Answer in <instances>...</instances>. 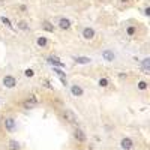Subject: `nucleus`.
<instances>
[{
  "label": "nucleus",
  "mask_w": 150,
  "mask_h": 150,
  "mask_svg": "<svg viewBox=\"0 0 150 150\" xmlns=\"http://www.w3.org/2000/svg\"><path fill=\"white\" fill-rule=\"evenodd\" d=\"M36 104H38V99L35 98V95H32L27 101L23 102V107H24L26 110H32V108H35V105H36Z\"/></svg>",
  "instance_id": "obj_1"
},
{
  "label": "nucleus",
  "mask_w": 150,
  "mask_h": 150,
  "mask_svg": "<svg viewBox=\"0 0 150 150\" xmlns=\"http://www.w3.org/2000/svg\"><path fill=\"white\" fill-rule=\"evenodd\" d=\"M120 146H122L123 150H131L132 147H134V141H132L131 138H123L120 141Z\"/></svg>",
  "instance_id": "obj_3"
},
{
  "label": "nucleus",
  "mask_w": 150,
  "mask_h": 150,
  "mask_svg": "<svg viewBox=\"0 0 150 150\" xmlns=\"http://www.w3.org/2000/svg\"><path fill=\"white\" fill-rule=\"evenodd\" d=\"M83 38L87 39V41L93 39V38H95V30H93L92 27H86V29L83 30Z\"/></svg>",
  "instance_id": "obj_4"
},
{
  "label": "nucleus",
  "mask_w": 150,
  "mask_h": 150,
  "mask_svg": "<svg viewBox=\"0 0 150 150\" xmlns=\"http://www.w3.org/2000/svg\"><path fill=\"white\" fill-rule=\"evenodd\" d=\"M54 72H56V74H57V75L60 77L62 83H63V84L66 86L68 83H66V77H65V72H63V71H62V69H59V68H54Z\"/></svg>",
  "instance_id": "obj_13"
},
{
  "label": "nucleus",
  "mask_w": 150,
  "mask_h": 150,
  "mask_svg": "<svg viewBox=\"0 0 150 150\" xmlns=\"http://www.w3.org/2000/svg\"><path fill=\"white\" fill-rule=\"evenodd\" d=\"M63 117H65L69 123H75V122H77L75 114H74V113H71V111H65V113H63Z\"/></svg>",
  "instance_id": "obj_9"
},
{
  "label": "nucleus",
  "mask_w": 150,
  "mask_h": 150,
  "mask_svg": "<svg viewBox=\"0 0 150 150\" xmlns=\"http://www.w3.org/2000/svg\"><path fill=\"white\" fill-rule=\"evenodd\" d=\"M0 20H2V23H3L5 26H6V27H8V29H14V27H12V24H11V21H9V20H8V18H6V17H2V18H0Z\"/></svg>",
  "instance_id": "obj_18"
},
{
  "label": "nucleus",
  "mask_w": 150,
  "mask_h": 150,
  "mask_svg": "<svg viewBox=\"0 0 150 150\" xmlns=\"http://www.w3.org/2000/svg\"><path fill=\"white\" fill-rule=\"evenodd\" d=\"M24 75H26V77H33V75H35V72H33V69H26V72H24Z\"/></svg>",
  "instance_id": "obj_22"
},
{
  "label": "nucleus",
  "mask_w": 150,
  "mask_h": 150,
  "mask_svg": "<svg viewBox=\"0 0 150 150\" xmlns=\"http://www.w3.org/2000/svg\"><path fill=\"white\" fill-rule=\"evenodd\" d=\"M3 86L5 87H8V89H12V87H15V84H17V80L14 77H11V75H6V77H3Z\"/></svg>",
  "instance_id": "obj_2"
},
{
  "label": "nucleus",
  "mask_w": 150,
  "mask_h": 150,
  "mask_svg": "<svg viewBox=\"0 0 150 150\" xmlns=\"http://www.w3.org/2000/svg\"><path fill=\"white\" fill-rule=\"evenodd\" d=\"M9 150H21L18 141H9Z\"/></svg>",
  "instance_id": "obj_16"
},
{
  "label": "nucleus",
  "mask_w": 150,
  "mask_h": 150,
  "mask_svg": "<svg viewBox=\"0 0 150 150\" xmlns=\"http://www.w3.org/2000/svg\"><path fill=\"white\" fill-rule=\"evenodd\" d=\"M5 128L8 129V131H15V120L14 119H5Z\"/></svg>",
  "instance_id": "obj_6"
},
{
  "label": "nucleus",
  "mask_w": 150,
  "mask_h": 150,
  "mask_svg": "<svg viewBox=\"0 0 150 150\" xmlns=\"http://www.w3.org/2000/svg\"><path fill=\"white\" fill-rule=\"evenodd\" d=\"M17 26H18V29H20V30H29V24L26 23L24 20L18 21V23H17Z\"/></svg>",
  "instance_id": "obj_17"
},
{
  "label": "nucleus",
  "mask_w": 150,
  "mask_h": 150,
  "mask_svg": "<svg viewBox=\"0 0 150 150\" xmlns=\"http://www.w3.org/2000/svg\"><path fill=\"white\" fill-rule=\"evenodd\" d=\"M128 35H129V36H132V35H134L135 33V27H128Z\"/></svg>",
  "instance_id": "obj_23"
},
{
  "label": "nucleus",
  "mask_w": 150,
  "mask_h": 150,
  "mask_svg": "<svg viewBox=\"0 0 150 150\" xmlns=\"http://www.w3.org/2000/svg\"><path fill=\"white\" fill-rule=\"evenodd\" d=\"M143 71H144L146 75L150 74V59H149V57L143 59Z\"/></svg>",
  "instance_id": "obj_11"
},
{
  "label": "nucleus",
  "mask_w": 150,
  "mask_h": 150,
  "mask_svg": "<svg viewBox=\"0 0 150 150\" xmlns=\"http://www.w3.org/2000/svg\"><path fill=\"white\" fill-rule=\"evenodd\" d=\"M0 2H5V0H0Z\"/></svg>",
  "instance_id": "obj_26"
},
{
  "label": "nucleus",
  "mask_w": 150,
  "mask_h": 150,
  "mask_svg": "<svg viewBox=\"0 0 150 150\" xmlns=\"http://www.w3.org/2000/svg\"><path fill=\"white\" fill-rule=\"evenodd\" d=\"M120 2H122V3H126V2H129V0H120Z\"/></svg>",
  "instance_id": "obj_25"
},
{
  "label": "nucleus",
  "mask_w": 150,
  "mask_h": 150,
  "mask_svg": "<svg viewBox=\"0 0 150 150\" xmlns=\"http://www.w3.org/2000/svg\"><path fill=\"white\" fill-rule=\"evenodd\" d=\"M59 27H60L62 30H68V29L71 27V21H69L68 18H60V20H59Z\"/></svg>",
  "instance_id": "obj_5"
},
{
  "label": "nucleus",
  "mask_w": 150,
  "mask_h": 150,
  "mask_svg": "<svg viewBox=\"0 0 150 150\" xmlns=\"http://www.w3.org/2000/svg\"><path fill=\"white\" fill-rule=\"evenodd\" d=\"M48 62H50L51 65H56V66H60V68H63V66H65V65L60 62V59H59V57H53V56H51V57H48Z\"/></svg>",
  "instance_id": "obj_12"
},
{
  "label": "nucleus",
  "mask_w": 150,
  "mask_h": 150,
  "mask_svg": "<svg viewBox=\"0 0 150 150\" xmlns=\"http://www.w3.org/2000/svg\"><path fill=\"white\" fill-rule=\"evenodd\" d=\"M38 45L39 47H45L47 45V44H48V41H47V38H38Z\"/></svg>",
  "instance_id": "obj_19"
},
{
  "label": "nucleus",
  "mask_w": 150,
  "mask_h": 150,
  "mask_svg": "<svg viewBox=\"0 0 150 150\" xmlns=\"http://www.w3.org/2000/svg\"><path fill=\"white\" fill-rule=\"evenodd\" d=\"M74 137H75L78 141H81V143H84V141H86V134H84V132H83L81 129H75Z\"/></svg>",
  "instance_id": "obj_8"
},
{
  "label": "nucleus",
  "mask_w": 150,
  "mask_h": 150,
  "mask_svg": "<svg viewBox=\"0 0 150 150\" xmlns=\"http://www.w3.org/2000/svg\"><path fill=\"white\" fill-rule=\"evenodd\" d=\"M138 87H140L141 90H144V89H147V83H146V81H140V83H138Z\"/></svg>",
  "instance_id": "obj_21"
},
{
  "label": "nucleus",
  "mask_w": 150,
  "mask_h": 150,
  "mask_svg": "<svg viewBox=\"0 0 150 150\" xmlns=\"http://www.w3.org/2000/svg\"><path fill=\"white\" fill-rule=\"evenodd\" d=\"M144 15H147V17L150 15V9H149V8H146V9H144Z\"/></svg>",
  "instance_id": "obj_24"
},
{
  "label": "nucleus",
  "mask_w": 150,
  "mask_h": 150,
  "mask_svg": "<svg viewBox=\"0 0 150 150\" xmlns=\"http://www.w3.org/2000/svg\"><path fill=\"white\" fill-rule=\"evenodd\" d=\"M102 57H104V60H107V62H113L116 56H114V53H113V51L105 50V51H102Z\"/></svg>",
  "instance_id": "obj_7"
},
{
  "label": "nucleus",
  "mask_w": 150,
  "mask_h": 150,
  "mask_svg": "<svg viewBox=\"0 0 150 150\" xmlns=\"http://www.w3.org/2000/svg\"><path fill=\"white\" fill-rule=\"evenodd\" d=\"M74 60L77 62V63H80V65H86V63H90L92 62L90 57H75Z\"/></svg>",
  "instance_id": "obj_14"
},
{
  "label": "nucleus",
  "mask_w": 150,
  "mask_h": 150,
  "mask_svg": "<svg viewBox=\"0 0 150 150\" xmlns=\"http://www.w3.org/2000/svg\"><path fill=\"white\" fill-rule=\"evenodd\" d=\"M110 84V81L107 80V78H101V80H99V86L101 87H107Z\"/></svg>",
  "instance_id": "obj_20"
},
{
  "label": "nucleus",
  "mask_w": 150,
  "mask_h": 150,
  "mask_svg": "<svg viewBox=\"0 0 150 150\" xmlns=\"http://www.w3.org/2000/svg\"><path fill=\"white\" fill-rule=\"evenodd\" d=\"M71 92H72V95L74 96H83V89H81V87L80 86H77V84H74L72 87H71Z\"/></svg>",
  "instance_id": "obj_10"
},
{
  "label": "nucleus",
  "mask_w": 150,
  "mask_h": 150,
  "mask_svg": "<svg viewBox=\"0 0 150 150\" xmlns=\"http://www.w3.org/2000/svg\"><path fill=\"white\" fill-rule=\"evenodd\" d=\"M42 29L47 30V32H54V26H53L50 21H44L42 23Z\"/></svg>",
  "instance_id": "obj_15"
}]
</instances>
